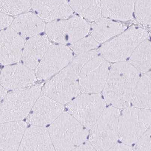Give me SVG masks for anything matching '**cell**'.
Listing matches in <instances>:
<instances>
[{
	"instance_id": "6da1fadb",
	"label": "cell",
	"mask_w": 151,
	"mask_h": 151,
	"mask_svg": "<svg viewBox=\"0 0 151 151\" xmlns=\"http://www.w3.org/2000/svg\"><path fill=\"white\" fill-rule=\"evenodd\" d=\"M140 77V72L130 63H114L102 92L106 103L119 109L130 106Z\"/></svg>"
},
{
	"instance_id": "7a4b0ae2",
	"label": "cell",
	"mask_w": 151,
	"mask_h": 151,
	"mask_svg": "<svg viewBox=\"0 0 151 151\" xmlns=\"http://www.w3.org/2000/svg\"><path fill=\"white\" fill-rule=\"evenodd\" d=\"M95 50L80 55L43 87L46 95L63 104L69 103L81 93L80 73L85 64L97 56Z\"/></svg>"
},
{
	"instance_id": "3957f363",
	"label": "cell",
	"mask_w": 151,
	"mask_h": 151,
	"mask_svg": "<svg viewBox=\"0 0 151 151\" xmlns=\"http://www.w3.org/2000/svg\"><path fill=\"white\" fill-rule=\"evenodd\" d=\"M56 151H73L86 141L88 129L68 112H63L48 128Z\"/></svg>"
},
{
	"instance_id": "277c9868",
	"label": "cell",
	"mask_w": 151,
	"mask_h": 151,
	"mask_svg": "<svg viewBox=\"0 0 151 151\" xmlns=\"http://www.w3.org/2000/svg\"><path fill=\"white\" fill-rule=\"evenodd\" d=\"M43 83L14 91L7 94L1 103V123L22 121L29 116L42 93Z\"/></svg>"
},
{
	"instance_id": "5b68a950",
	"label": "cell",
	"mask_w": 151,
	"mask_h": 151,
	"mask_svg": "<svg viewBox=\"0 0 151 151\" xmlns=\"http://www.w3.org/2000/svg\"><path fill=\"white\" fill-rule=\"evenodd\" d=\"M149 36V33L145 29L132 27L105 42L100 49V52L101 57L109 63L125 61L139 44L147 39Z\"/></svg>"
},
{
	"instance_id": "8992f818",
	"label": "cell",
	"mask_w": 151,
	"mask_h": 151,
	"mask_svg": "<svg viewBox=\"0 0 151 151\" xmlns=\"http://www.w3.org/2000/svg\"><path fill=\"white\" fill-rule=\"evenodd\" d=\"M119 109L109 106L90 129L89 140L97 151H107L119 140Z\"/></svg>"
},
{
	"instance_id": "52a82bcc",
	"label": "cell",
	"mask_w": 151,
	"mask_h": 151,
	"mask_svg": "<svg viewBox=\"0 0 151 151\" xmlns=\"http://www.w3.org/2000/svg\"><path fill=\"white\" fill-rule=\"evenodd\" d=\"M151 127L150 109L130 106L123 109L119 121V140L132 145L136 143Z\"/></svg>"
},
{
	"instance_id": "ba28073f",
	"label": "cell",
	"mask_w": 151,
	"mask_h": 151,
	"mask_svg": "<svg viewBox=\"0 0 151 151\" xmlns=\"http://www.w3.org/2000/svg\"><path fill=\"white\" fill-rule=\"evenodd\" d=\"M106 102L101 93H82L66 106L68 112L90 130L106 107Z\"/></svg>"
},
{
	"instance_id": "9c48e42d",
	"label": "cell",
	"mask_w": 151,
	"mask_h": 151,
	"mask_svg": "<svg viewBox=\"0 0 151 151\" xmlns=\"http://www.w3.org/2000/svg\"><path fill=\"white\" fill-rule=\"evenodd\" d=\"M90 29L87 21L82 17L75 16L49 22L45 30L50 40L64 45H72L86 37Z\"/></svg>"
},
{
	"instance_id": "30bf717a",
	"label": "cell",
	"mask_w": 151,
	"mask_h": 151,
	"mask_svg": "<svg viewBox=\"0 0 151 151\" xmlns=\"http://www.w3.org/2000/svg\"><path fill=\"white\" fill-rule=\"evenodd\" d=\"M110 68L109 62L101 56H96L88 61L80 73L81 92L101 93L106 84Z\"/></svg>"
},
{
	"instance_id": "8fae6325",
	"label": "cell",
	"mask_w": 151,
	"mask_h": 151,
	"mask_svg": "<svg viewBox=\"0 0 151 151\" xmlns=\"http://www.w3.org/2000/svg\"><path fill=\"white\" fill-rule=\"evenodd\" d=\"M73 52L63 45H51L35 69L37 79L45 81L59 73L73 60Z\"/></svg>"
},
{
	"instance_id": "7c38bea8",
	"label": "cell",
	"mask_w": 151,
	"mask_h": 151,
	"mask_svg": "<svg viewBox=\"0 0 151 151\" xmlns=\"http://www.w3.org/2000/svg\"><path fill=\"white\" fill-rule=\"evenodd\" d=\"M65 109L63 104L45 93L41 94L32 108L27 121L31 125L45 127L51 124Z\"/></svg>"
},
{
	"instance_id": "4fadbf2b",
	"label": "cell",
	"mask_w": 151,
	"mask_h": 151,
	"mask_svg": "<svg viewBox=\"0 0 151 151\" xmlns=\"http://www.w3.org/2000/svg\"><path fill=\"white\" fill-rule=\"evenodd\" d=\"M35 72L24 64L5 67L1 71L0 82L7 90L15 91L32 86L37 81Z\"/></svg>"
},
{
	"instance_id": "5bb4252c",
	"label": "cell",
	"mask_w": 151,
	"mask_h": 151,
	"mask_svg": "<svg viewBox=\"0 0 151 151\" xmlns=\"http://www.w3.org/2000/svg\"><path fill=\"white\" fill-rule=\"evenodd\" d=\"M25 42L24 38L12 28L1 31L0 36L1 65H9L19 62L21 59Z\"/></svg>"
},
{
	"instance_id": "9a60e30c",
	"label": "cell",
	"mask_w": 151,
	"mask_h": 151,
	"mask_svg": "<svg viewBox=\"0 0 151 151\" xmlns=\"http://www.w3.org/2000/svg\"><path fill=\"white\" fill-rule=\"evenodd\" d=\"M32 5L36 14L49 22L66 19L73 12L66 0H32Z\"/></svg>"
},
{
	"instance_id": "2e32d148",
	"label": "cell",
	"mask_w": 151,
	"mask_h": 151,
	"mask_svg": "<svg viewBox=\"0 0 151 151\" xmlns=\"http://www.w3.org/2000/svg\"><path fill=\"white\" fill-rule=\"evenodd\" d=\"M18 151L55 150L49 129L45 127L32 125L27 129Z\"/></svg>"
},
{
	"instance_id": "e0dca14e",
	"label": "cell",
	"mask_w": 151,
	"mask_h": 151,
	"mask_svg": "<svg viewBox=\"0 0 151 151\" xmlns=\"http://www.w3.org/2000/svg\"><path fill=\"white\" fill-rule=\"evenodd\" d=\"M51 45L47 35H38L25 42L21 57L23 64L31 69H36Z\"/></svg>"
},
{
	"instance_id": "ac0fdd59",
	"label": "cell",
	"mask_w": 151,
	"mask_h": 151,
	"mask_svg": "<svg viewBox=\"0 0 151 151\" xmlns=\"http://www.w3.org/2000/svg\"><path fill=\"white\" fill-rule=\"evenodd\" d=\"M27 126L26 123L22 121L1 123L0 150H18Z\"/></svg>"
},
{
	"instance_id": "d6986e66",
	"label": "cell",
	"mask_w": 151,
	"mask_h": 151,
	"mask_svg": "<svg viewBox=\"0 0 151 151\" xmlns=\"http://www.w3.org/2000/svg\"><path fill=\"white\" fill-rule=\"evenodd\" d=\"M136 0H101L102 15L109 19L127 21L133 18Z\"/></svg>"
},
{
	"instance_id": "ffe728a7",
	"label": "cell",
	"mask_w": 151,
	"mask_h": 151,
	"mask_svg": "<svg viewBox=\"0 0 151 151\" xmlns=\"http://www.w3.org/2000/svg\"><path fill=\"white\" fill-rule=\"evenodd\" d=\"M43 20L37 14L28 12L19 15L13 20L12 28L24 38L40 35L45 29Z\"/></svg>"
},
{
	"instance_id": "44dd1931",
	"label": "cell",
	"mask_w": 151,
	"mask_h": 151,
	"mask_svg": "<svg viewBox=\"0 0 151 151\" xmlns=\"http://www.w3.org/2000/svg\"><path fill=\"white\" fill-rule=\"evenodd\" d=\"M127 28L126 25L122 23L101 18L93 22L90 30L91 35L100 44L123 32Z\"/></svg>"
},
{
	"instance_id": "7402d4cb",
	"label": "cell",
	"mask_w": 151,
	"mask_h": 151,
	"mask_svg": "<svg viewBox=\"0 0 151 151\" xmlns=\"http://www.w3.org/2000/svg\"><path fill=\"white\" fill-rule=\"evenodd\" d=\"M131 104L137 107L151 109V72L144 73L140 77Z\"/></svg>"
},
{
	"instance_id": "603a6c76",
	"label": "cell",
	"mask_w": 151,
	"mask_h": 151,
	"mask_svg": "<svg viewBox=\"0 0 151 151\" xmlns=\"http://www.w3.org/2000/svg\"><path fill=\"white\" fill-rule=\"evenodd\" d=\"M73 11L87 20L94 22L102 16L100 0H69Z\"/></svg>"
},
{
	"instance_id": "cb8c5ba5",
	"label": "cell",
	"mask_w": 151,
	"mask_h": 151,
	"mask_svg": "<svg viewBox=\"0 0 151 151\" xmlns=\"http://www.w3.org/2000/svg\"><path fill=\"white\" fill-rule=\"evenodd\" d=\"M129 63L140 73L149 71L151 69V42L143 41L136 48L130 57Z\"/></svg>"
},
{
	"instance_id": "d4e9b609",
	"label": "cell",
	"mask_w": 151,
	"mask_h": 151,
	"mask_svg": "<svg viewBox=\"0 0 151 151\" xmlns=\"http://www.w3.org/2000/svg\"><path fill=\"white\" fill-rule=\"evenodd\" d=\"M32 0H0L1 12L11 16L28 11L32 7Z\"/></svg>"
},
{
	"instance_id": "484cf974",
	"label": "cell",
	"mask_w": 151,
	"mask_h": 151,
	"mask_svg": "<svg viewBox=\"0 0 151 151\" xmlns=\"http://www.w3.org/2000/svg\"><path fill=\"white\" fill-rule=\"evenodd\" d=\"M134 11L139 23L151 27V0H136Z\"/></svg>"
},
{
	"instance_id": "4316f807",
	"label": "cell",
	"mask_w": 151,
	"mask_h": 151,
	"mask_svg": "<svg viewBox=\"0 0 151 151\" xmlns=\"http://www.w3.org/2000/svg\"><path fill=\"white\" fill-rule=\"evenodd\" d=\"M99 44L92 35L85 37L70 45V48L77 55L95 50Z\"/></svg>"
},
{
	"instance_id": "83f0119b",
	"label": "cell",
	"mask_w": 151,
	"mask_h": 151,
	"mask_svg": "<svg viewBox=\"0 0 151 151\" xmlns=\"http://www.w3.org/2000/svg\"><path fill=\"white\" fill-rule=\"evenodd\" d=\"M134 150L151 151V127L136 142Z\"/></svg>"
},
{
	"instance_id": "f1b7e54d",
	"label": "cell",
	"mask_w": 151,
	"mask_h": 151,
	"mask_svg": "<svg viewBox=\"0 0 151 151\" xmlns=\"http://www.w3.org/2000/svg\"><path fill=\"white\" fill-rule=\"evenodd\" d=\"M0 28L1 30H4L12 24L14 19L9 14L1 12L0 18Z\"/></svg>"
},
{
	"instance_id": "f546056e",
	"label": "cell",
	"mask_w": 151,
	"mask_h": 151,
	"mask_svg": "<svg viewBox=\"0 0 151 151\" xmlns=\"http://www.w3.org/2000/svg\"><path fill=\"white\" fill-rule=\"evenodd\" d=\"M94 147L90 141H86L77 146L73 151H96Z\"/></svg>"
},
{
	"instance_id": "4dcf8cb0",
	"label": "cell",
	"mask_w": 151,
	"mask_h": 151,
	"mask_svg": "<svg viewBox=\"0 0 151 151\" xmlns=\"http://www.w3.org/2000/svg\"><path fill=\"white\" fill-rule=\"evenodd\" d=\"M134 148L131 146L123 142L121 143H117L112 147L109 151H133Z\"/></svg>"
},
{
	"instance_id": "1f68e13d",
	"label": "cell",
	"mask_w": 151,
	"mask_h": 151,
	"mask_svg": "<svg viewBox=\"0 0 151 151\" xmlns=\"http://www.w3.org/2000/svg\"><path fill=\"white\" fill-rule=\"evenodd\" d=\"M7 90L6 88L1 85L0 87V99L1 101H2L7 95Z\"/></svg>"
},
{
	"instance_id": "d6a6232c",
	"label": "cell",
	"mask_w": 151,
	"mask_h": 151,
	"mask_svg": "<svg viewBox=\"0 0 151 151\" xmlns=\"http://www.w3.org/2000/svg\"><path fill=\"white\" fill-rule=\"evenodd\" d=\"M150 37H151V31L150 33Z\"/></svg>"
}]
</instances>
